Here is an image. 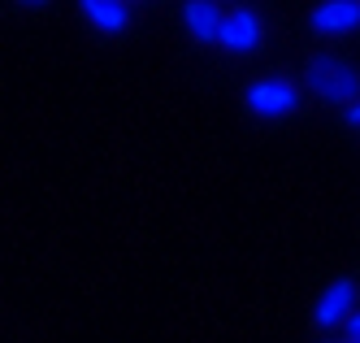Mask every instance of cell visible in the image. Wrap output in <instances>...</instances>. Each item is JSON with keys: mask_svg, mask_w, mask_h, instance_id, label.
I'll return each mask as SVG.
<instances>
[{"mask_svg": "<svg viewBox=\"0 0 360 343\" xmlns=\"http://www.w3.org/2000/svg\"><path fill=\"white\" fill-rule=\"evenodd\" d=\"M295 104H300V92L287 78H256L248 87V109L261 113V118H282V113H291Z\"/></svg>", "mask_w": 360, "mask_h": 343, "instance_id": "2", "label": "cell"}, {"mask_svg": "<svg viewBox=\"0 0 360 343\" xmlns=\"http://www.w3.org/2000/svg\"><path fill=\"white\" fill-rule=\"evenodd\" d=\"M308 22H313L317 35H343V31H356V26H360V0H321Z\"/></svg>", "mask_w": 360, "mask_h": 343, "instance_id": "5", "label": "cell"}, {"mask_svg": "<svg viewBox=\"0 0 360 343\" xmlns=\"http://www.w3.org/2000/svg\"><path fill=\"white\" fill-rule=\"evenodd\" d=\"M343 330H347V339H356V343H360V308H356L352 318L343 322Z\"/></svg>", "mask_w": 360, "mask_h": 343, "instance_id": "8", "label": "cell"}, {"mask_svg": "<svg viewBox=\"0 0 360 343\" xmlns=\"http://www.w3.org/2000/svg\"><path fill=\"white\" fill-rule=\"evenodd\" d=\"M304 87L308 92H317L326 104H360V74L339 61V57H313L304 70Z\"/></svg>", "mask_w": 360, "mask_h": 343, "instance_id": "1", "label": "cell"}, {"mask_svg": "<svg viewBox=\"0 0 360 343\" xmlns=\"http://www.w3.org/2000/svg\"><path fill=\"white\" fill-rule=\"evenodd\" d=\"M347 343H356V339H347Z\"/></svg>", "mask_w": 360, "mask_h": 343, "instance_id": "11", "label": "cell"}, {"mask_svg": "<svg viewBox=\"0 0 360 343\" xmlns=\"http://www.w3.org/2000/svg\"><path fill=\"white\" fill-rule=\"evenodd\" d=\"M356 313V282L352 278H339V282H330L326 292H321V300H317V326L321 330H330V326H339V322H347Z\"/></svg>", "mask_w": 360, "mask_h": 343, "instance_id": "4", "label": "cell"}, {"mask_svg": "<svg viewBox=\"0 0 360 343\" xmlns=\"http://www.w3.org/2000/svg\"><path fill=\"white\" fill-rule=\"evenodd\" d=\"M347 122H356V126H360V104H352V109H347Z\"/></svg>", "mask_w": 360, "mask_h": 343, "instance_id": "9", "label": "cell"}, {"mask_svg": "<svg viewBox=\"0 0 360 343\" xmlns=\"http://www.w3.org/2000/svg\"><path fill=\"white\" fill-rule=\"evenodd\" d=\"M79 9L87 13V22H96L109 35L131 26V0H79Z\"/></svg>", "mask_w": 360, "mask_h": 343, "instance_id": "7", "label": "cell"}, {"mask_svg": "<svg viewBox=\"0 0 360 343\" xmlns=\"http://www.w3.org/2000/svg\"><path fill=\"white\" fill-rule=\"evenodd\" d=\"M183 22H187L191 39H200V44H221V22H226V13H221L217 0H187V5H183Z\"/></svg>", "mask_w": 360, "mask_h": 343, "instance_id": "6", "label": "cell"}, {"mask_svg": "<svg viewBox=\"0 0 360 343\" xmlns=\"http://www.w3.org/2000/svg\"><path fill=\"white\" fill-rule=\"evenodd\" d=\"M265 39V26L261 18H256L252 9H230L226 22H221V48L230 52H252V48H261Z\"/></svg>", "mask_w": 360, "mask_h": 343, "instance_id": "3", "label": "cell"}, {"mask_svg": "<svg viewBox=\"0 0 360 343\" xmlns=\"http://www.w3.org/2000/svg\"><path fill=\"white\" fill-rule=\"evenodd\" d=\"M18 5H44V0H18Z\"/></svg>", "mask_w": 360, "mask_h": 343, "instance_id": "10", "label": "cell"}]
</instances>
